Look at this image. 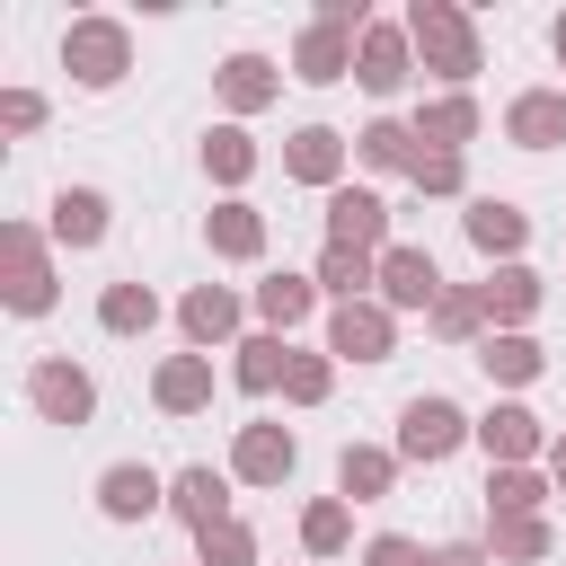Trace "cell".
Here are the masks:
<instances>
[{
    "label": "cell",
    "instance_id": "cell-1",
    "mask_svg": "<svg viewBox=\"0 0 566 566\" xmlns=\"http://www.w3.org/2000/svg\"><path fill=\"white\" fill-rule=\"evenodd\" d=\"M62 53H71L80 80H115V71H124V35H115V27H71Z\"/></svg>",
    "mask_w": 566,
    "mask_h": 566
},
{
    "label": "cell",
    "instance_id": "cell-2",
    "mask_svg": "<svg viewBox=\"0 0 566 566\" xmlns=\"http://www.w3.org/2000/svg\"><path fill=\"white\" fill-rule=\"evenodd\" d=\"M398 442H407L416 460H433V451H451V442H460V416H451L442 398H416V407H407V433H398Z\"/></svg>",
    "mask_w": 566,
    "mask_h": 566
},
{
    "label": "cell",
    "instance_id": "cell-3",
    "mask_svg": "<svg viewBox=\"0 0 566 566\" xmlns=\"http://www.w3.org/2000/svg\"><path fill=\"white\" fill-rule=\"evenodd\" d=\"M35 407H44V416H62V424H71V416H88V380H80V371H62V363H44V371H35Z\"/></svg>",
    "mask_w": 566,
    "mask_h": 566
},
{
    "label": "cell",
    "instance_id": "cell-4",
    "mask_svg": "<svg viewBox=\"0 0 566 566\" xmlns=\"http://www.w3.org/2000/svg\"><path fill=\"white\" fill-rule=\"evenodd\" d=\"M380 283H389V301H433V256H416V248H389Z\"/></svg>",
    "mask_w": 566,
    "mask_h": 566
},
{
    "label": "cell",
    "instance_id": "cell-5",
    "mask_svg": "<svg viewBox=\"0 0 566 566\" xmlns=\"http://www.w3.org/2000/svg\"><path fill=\"white\" fill-rule=\"evenodd\" d=\"M380 345H389V318H380V310H345V318H336V354L380 363Z\"/></svg>",
    "mask_w": 566,
    "mask_h": 566
},
{
    "label": "cell",
    "instance_id": "cell-6",
    "mask_svg": "<svg viewBox=\"0 0 566 566\" xmlns=\"http://www.w3.org/2000/svg\"><path fill=\"white\" fill-rule=\"evenodd\" d=\"M416 35L442 53V71H469V27H460V18H442V9H416Z\"/></svg>",
    "mask_w": 566,
    "mask_h": 566
},
{
    "label": "cell",
    "instance_id": "cell-7",
    "mask_svg": "<svg viewBox=\"0 0 566 566\" xmlns=\"http://www.w3.org/2000/svg\"><path fill=\"white\" fill-rule=\"evenodd\" d=\"M380 239V203L371 195H336V248H371Z\"/></svg>",
    "mask_w": 566,
    "mask_h": 566
},
{
    "label": "cell",
    "instance_id": "cell-8",
    "mask_svg": "<svg viewBox=\"0 0 566 566\" xmlns=\"http://www.w3.org/2000/svg\"><path fill=\"white\" fill-rule=\"evenodd\" d=\"M239 469H248V478H283V469H292V433H265V424H256V433L239 442Z\"/></svg>",
    "mask_w": 566,
    "mask_h": 566
},
{
    "label": "cell",
    "instance_id": "cell-9",
    "mask_svg": "<svg viewBox=\"0 0 566 566\" xmlns=\"http://www.w3.org/2000/svg\"><path fill=\"white\" fill-rule=\"evenodd\" d=\"M150 495H159V478H150V469H106V513H124V522H133V513H150Z\"/></svg>",
    "mask_w": 566,
    "mask_h": 566
},
{
    "label": "cell",
    "instance_id": "cell-10",
    "mask_svg": "<svg viewBox=\"0 0 566 566\" xmlns=\"http://www.w3.org/2000/svg\"><path fill=\"white\" fill-rule=\"evenodd\" d=\"M513 133H522V142H557V133H566V97H522V106H513Z\"/></svg>",
    "mask_w": 566,
    "mask_h": 566
},
{
    "label": "cell",
    "instance_id": "cell-11",
    "mask_svg": "<svg viewBox=\"0 0 566 566\" xmlns=\"http://www.w3.org/2000/svg\"><path fill=\"white\" fill-rule=\"evenodd\" d=\"M53 230H62V239H97V230H106V203H97V195H62V203H53Z\"/></svg>",
    "mask_w": 566,
    "mask_h": 566
},
{
    "label": "cell",
    "instance_id": "cell-12",
    "mask_svg": "<svg viewBox=\"0 0 566 566\" xmlns=\"http://www.w3.org/2000/svg\"><path fill=\"white\" fill-rule=\"evenodd\" d=\"M469 230H478V248H513V239H522V212H513V203H478Z\"/></svg>",
    "mask_w": 566,
    "mask_h": 566
},
{
    "label": "cell",
    "instance_id": "cell-13",
    "mask_svg": "<svg viewBox=\"0 0 566 566\" xmlns=\"http://www.w3.org/2000/svg\"><path fill=\"white\" fill-rule=\"evenodd\" d=\"M9 256H18V283H9V301H18V310H44V265H35V248H27V239H9Z\"/></svg>",
    "mask_w": 566,
    "mask_h": 566
},
{
    "label": "cell",
    "instance_id": "cell-14",
    "mask_svg": "<svg viewBox=\"0 0 566 566\" xmlns=\"http://www.w3.org/2000/svg\"><path fill=\"white\" fill-rule=\"evenodd\" d=\"M177 504H186L195 522H212V513H221V478H212V469H186V478H177Z\"/></svg>",
    "mask_w": 566,
    "mask_h": 566
},
{
    "label": "cell",
    "instance_id": "cell-15",
    "mask_svg": "<svg viewBox=\"0 0 566 566\" xmlns=\"http://www.w3.org/2000/svg\"><path fill=\"white\" fill-rule=\"evenodd\" d=\"M301 62H310L301 80H336V62H345V44H336V27H318V35L301 44Z\"/></svg>",
    "mask_w": 566,
    "mask_h": 566
},
{
    "label": "cell",
    "instance_id": "cell-16",
    "mask_svg": "<svg viewBox=\"0 0 566 566\" xmlns=\"http://www.w3.org/2000/svg\"><path fill=\"white\" fill-rule=\"evenodd\" d=\"M292 168H301V177H327V168H336V133H301V142H292Z\"/></svg>",
    "mask_w": 566,
    "mask_h": 566
},
{
    "label": "cell",
    "instance_id": "cell-17",
    "mask_svg": "<svg viewBox=\"0 0 566 566\" xmlns=\"http://www.w3.org/2000/svg\"><path fill=\"white\" fill-rule=\"evenodd\" d=\"M106 327H150V292L115 283V292H106Z\"/></svg>",
    "mask_w": 566,
    "mask_h": 566
},
{
    "label": "cell",
    "instance_id": "cell-18",
    "mask_svg": "<svg viewBox=\"0 0 566 566\" xmlns=\"http://www.w3.org/2000/svg\"><path fill=\"white\" fill-rule=\"evenodd\" d=\"M159 398H168V407H195V398H203V363H168V371H159Z\"/></svg>",
    "mask_w": 566,
    "mask_h": 566
},
{
    "label": "cell",
    "instance_id": "cell-19",
    "mask_svg": "<svg viewBox=\"0 0 566 566\" xmlns=\"http://www.w3.org/2000/svg\"><path fill=\"white\" fill-rule=\"evenodd\" d=\"M380 478H389L380 451H345V495H380Z\"/></svg>",
    "mask_w": 566,
    "mask_h": 566
},
{
    "label": "cell",
    "instance_id": "cell-20",
    "mask_svg": "<svg viewBox=\"0 0 566 566\" xmlns=\"http://www.w3.org/2000/svg\"><path fill=\"white\" fill-rule=\"evenodd\" d=\"M363 80H371V88H398V35H371V53H363Z\"/></svg>",
    "mask_w": 566,
    "mask_h": 566
},
{
    "label": "cell",
    "instance_id": "cell-21",
    "mask_svg": "<svg viewBox=\"0 0 566 566\" xmlns=\"http://www.w3.org/2000/svg\"><path fill=\"white\" fill-rule=\"evenodd\" d=\"M186 327H195V336H221V327H230V301H221V292H195V301H186Z\"/></svg>",
    "mask_w": 566,
    "mask_h": 566
},
{
    "label": "cell",
    "instance_id": "cell-22",
    "mask_svg": "<svg viewBox=\"0 0 566 566\" xmlns=\"http://www.w3.org/2000/svg\"><path fill=\"white\" fill-rule=\"evenodd\" d=\"M301 310H310V283H292V274L265 283V318H301Z\"/></svg>",
    "mask_w": 566,
    "mask_h": 566
},
{
    "label": "cell",
    "instance_id": "cell-23",
    "mask_svg": "<svg viewBox=\"0 0 566 566\" xmlns=\"http://www.w3.org/2000/svg\"><path fill=\"white\" fill-rule=\"evenodd\" d=\"M230 97L256 106V97H265V62H230Z\"/></svg>",
    "mask_w": 566,
    "mask_h": 566
},
{
    "label": "cell",
    "instance_id": "cell-24",
    "mask_svg": "<svg viewBox=\"0 0 566 566\" xmlns=\"http://www.w3.org/2000/svg\"><path fill=\"white\" fill-rule=\"evenodd\" d=\"M212 239H221V248H239V256H248V248H256V221H248V212H221V221H212Z\"/></svg>",
    "mask_w": 566,
    "mask_h": 566
},
{
    "label": "cell",
    "instance_id": "cell-25",
    "mask_svg": "<svg viewBox=\"0 0 566 566\" xmlns=\"http://www.w3.org/2000/svg\"><path fill=\"white\" fill-rule=\"evenodd\" d=\"M486 442H495V451H522V442H531V416H513V407H504V416L486 424Z\"/></svg>",
    "mask_w": 566,
    "mask_h": 566
},
{
    "label": "cell",
    "instance_id": "cell-26",
    "mask_svg": "<svg viewBox=\"0 0 566 566\" xmlns=\"http://www.w3.org/2000/svg\"><path fill=\"white\" fill-rule=\"evenodd\" d=\"M203 557H221V566H239V557H248V539H239V531H230V522H221V531H212V522H203Z\"/></svg>",
    "mask_w": 566,
    "mask_h": 566
},
{
    "label": "cell",
    "instance_id": "cell-27",
    "mask_svg": "<svg viewBox=\"0 0 566 566\" xmlns=\"http://www.w3.org/2000/svg\"><path fill=\"white\" fill-rule=\"evenodd\" d=\"M363 150H371V159H407V133H398V124H371Z\"/></svg>",
    "mask_w": 566,
    "mask_h": 566
},
{
    "label": "cell",
    "instance_id": "cell-28",
    "mask_svg": "<svg viewBox=\"0 0 566 566\" xmlns=\"http://www.w3.org/2000/svg\"><path fill=\"white\" fill-rule=\"evenodd\" d=\"M212 168L239 177V168H248V142H239V133H212Z\"/></svg>",
    "mask_w": 566,
    "mask_h": 566
},
{
    "label": "cell",
    "instance_id": "cell-29",
    "mask_svg": "<svg viewBox=\"0 0 566 566\" xmlns=\"http://www.w3.org/2000/svg\"><path fill=\"white\" fill-rule=\"evenodd\" d=\"M274 371H283V363H274V345H248V363H239V380H248V389H265Z\"/></svg>",
    "mask_w": 566,
    "mask_h": 566
},
{
    "label": "cell",
    "instance_id": "cell-30",
    "mask_svg": "<svg viewBox=\"0 0 566 566\" xmlns=\"http://www.w3.org/2000/svg\"><path fill=\"white\" fill-rule=\"evenodd\" d=\"M531 363H539V354H531V345H486V371H513V380H522V371H531Z\"/></svg>",
    "mask_w": 566,
    "mask_h": 566
},
{
    "label": "cell",
    "instance_id": "cell-31",
    "mask_svg": "<svg viewBox=\"0 0 566 566\" xmlns=\"http://www.w3.org/2000/svg\"><path fill=\"white\" fill-rule=\"evenodd\" d=\"M327 283H345V292H354V283H363V256H354V248H336V256H327Z\"/></svg>",
    "mask_w": 566,
    "mask_h": 566
},
{
    "label": "cell",
    "instance_id": "cell-32",
    "mask_svg": "<svg viewBox=\"0 0 566 566\" xmlns=\"http://www.w3.org/2000/svg\"><path fill=\"white\" fill-rule=\"evenodd\" d=\"M336 531H345V513H336V504H318V513H310V539H318V548H336Z\"/></svg>",
    "mask_w": 566,
    "mask_h": 566
},
{
    "label": "cell",
    "instance_id": "cell-33",
    "mask_svg": "<svg viewBox=\"0 0 566 566\" xmlns=\"http://www.w3.org/2000/svg\"><path fill=\"white\" fill-rule=\"evenodd\" d=\"M371 566H416V548H407V539H380V548H371Z\"/></svg>",
    "mask_w": 566,
    "mask_h": 566
},
{
    "label": "cell",
    "instance_id": "cell-34",
    "mask_svg": "<svg viewBox=\"0 0 566 566\" xmlns=\"http://www.w3.org/2000/svg\"><path fill=\"white\" fill-rule=\"evenodd\" d=\"M433 566H478V548H442V557H433Z\"/></svg>",
    "mask_w": 566,
    "mask_h": 566
}]
</instances>
